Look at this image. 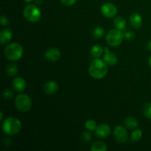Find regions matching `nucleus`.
<instances>
[{
  "label": "nucleus",
  "instance_id": "obj_34",
  "mask_svg": "<svg viewBox=\"0 0 151 151\" xmlns=\"http://www.w3.org/2000/svg\"><path fill=\"white\" fill-rule=\"evenodd\" d=\"M148 62H149V65H150V68H151V55H150V57L149 58Z\"/></svg>",
  "mask_w": 151,
  "mask_h": 151
},
{
  "label": "nucleus",
  "instance_id": "obj_28",
  "mask_svg": "<svg viewBox=\"0 0 151 151\" xmlns=\"http://www.w3.org/2000/svg\"><path fill=\"white\" fill-rule=\"evenodd\" d=\"M0 22H1V24L2 26H7L9 23L8 19L7 18V16H4V15H1V18H0Z\"/></svg>",
  "mask_w": 151,
  "mask_h": 151
},
{
  "label": "nucleus",
  "instance_id": "obj_26",
  "mask_svg": "<svg viewBox=\"0 0 151 151\" xmlns=\"http://www.w3.org/2000/svg\"><path fill=\"white\" fill-rule=\"evenodd\" d=\"M13 94L11 90L10 89H6L4 90V92H3V97H4L5 100H10V99L13 98Z\"/></svg>",
  "mask_w": 151,
  "mask_h": 151
},
{
  "label": "nucleus",
  "instance_id": "obj_10",
  "mask_svg": "<svg viewBox=\"0 0 151 151\" xmlns=\"http://www.w3.org/2000/svg\"><path fill=\"white\" fill-rule=\"evenodd\" d=\"M60 52L58 49L57 48H50L46 50L44 53V57L49 61L54 62L56 60H59L60 58Z\"/></svg>",
  "mask_w": 151,
  "mask_h": 151
},
{
  "label": "nucleus",
  "instance_id": "obj_5",
  "mask_svg": "<svg viewBox=\"0 0 151 151\" xmlns=\"http://www.w3.org/2000/svg\"><path fill=\"white\" fill-rule=\"evenodd\" d=\"M24 17L29 22L35 23L38 22L41 17V10L35 4H28L23 12Z\"/></svg>",
  "mask_w": 151,
  "mask_h": 151
},
{
  "label": "nucleus",
  "instance_id": "obj_8",
  "mask_svg": "<svg viewBox=\"0 0 151 151\" xmlns=\"http://www.w3.org/2000/svg\"><path fill=\"white\" fill-rule=\"evenodd\" d=\"M114 136L119 143H125L128 139V134L126 129L122 125H117L114 130Z\"/></svg>",
  "mask_w": 151,
  "mask_h": 151
},
{
  "label": "nucleus",
  "instance_id": "obj_35",
  "mask_svg": "<svg viewBox=\"0 0 151 151\" xmlns=\"http://www.w3.org/2000/svg\"><path fill=\"white\" fill-rule=\"evenodd\" d=\"M25 1H26V2H30V1H32V0H24Z\"/></svg>",
  "mask_w": 151,
  "mask_h": 151
},
{
  "label": "nucleus",
  "instance_id": "obj_13",
  "mask_svg": "<svg viewBox=\"0 0 151 151\" xmlns=\"http://www.w3.org/2000/svg\"><path fill=\"white\" fill-rule=\"evenodd\" d=\"M12 86L15 91H18V92H22V91H24V89L26 88V81L24 78L18 77L13 81Z\"/></svg>",
  "mask_w": 151,
  "mask_h": 151
},
{
  "label": "nucleus",
  "instance_id": "obj_27",
  "mask_svg": "<svg viewBox=\"0 0 151 151\" xmlns=\"http://www.w3.org/2000/svg\"><path fill=\"white\" fill-rule=\"evenodd\" d=\"M124 37L127 41H132L135 38V34L132 31H128L124 33Z\"/></svg>",
  "mask_w": 151,
  "mask_h": 151
},
{
  "label": "nucleus",
  "instance_id": "obj_7",
  "mask_svg": "<svg viewBox=\"0 0 151 151\" xmlns=\"http://www.w3.org/2000/svg\"><path fill=\"white\" fill-rule=\"evenodd\" d=\"M101 13L103 15V16L111 19V18L114 17L116 15V13H117V7L113 3H105L101 7Z\"/></svg>",
  "mask_w": 151,
  "mask_h": 151
},
{
  "label": "nucleus",
  "instance_id": "obj_1",
  "mask_svg": "<svg viewBox=\"0 0 151 151\" xmlns=\"http://www.w3.org/2000/svg\"><path fill=\"white\" fill-rule=\"evenodd\" d=\"M107 63L103 60L95 58L90 63L88 72L90 75L94 79H102L106 76L108 73Z\"/></svg>",
  "mask_w": 151,
  "mask_h": 151
},
{
  "label": "nucleus",
  "instance_id": "obj_18",
  "mask_svg": "<svg viewBox=\"0 0 151 151\" xmlns=\"http://www.w3.org/2000/svg\"><path fill=\"white\" fill-rule=\"evenodd\" d=\"M103 54V48L101 46L96 44L91 49V55L94 58H99Z\"/></svg>",
  "mask_w": 151,
  "mask_h": 151
},
{
  "label": "nucleus",
  "instance_id": "obj_9",
  "mask_svg": "<svg viewBox=\"0 0 151 151\" xmlns=\"http://www.w3.org/2000/svg\"><path fill=\"white\" fill-rule=\"evenodd\" d=\"M103 60L109 66H115L118 62V58L114 52H111L109 47L103 48Z\"/></svg>",
  "mask_w": 151,
  "mask_h": 151
},
{
  "label": "nucleus",
  "instance_id": "obj_11",
  "mask_svg": "<svg viewBox=\"0 0 151 151\" xmlns=\"http://www.w3.org/2000/svg\"><path fill=\"white\" fill-rule=\"evenodd\" d=\"M111 128L109 125L101 124L98 125L95 129V134L98 138L105 139L110 135Z\"/></svg>",
  "mask_w": 151,
  "mask_h": 151
},
{
  "label": "nucleus",
  "instance_id": "obj_16",
  "mask_svg": "<svg viewBox=\"0 0 151 151\" xmlns=\"http://www.w3.org/2000/svg\"><path fill=\"white\" fill-rule=\"evenodd\" d=\"M125 125L128 129H136L138 127V120L134 116H128L125 120Z\"/></svg>",
  "mask_w": 151,
  "mask_h": 151
},
{
  "label": "nucleus",
  "instance_id": "obj_15",
  "mask_svg": "<svg viewBox=\"0 0 151 151\" xmlns=\"http://www.w3.org/2000/svg\"><path fill=\"white\" fill-rule=\"evenodd\" d=\"M44 90L46 94H54L58 90V85L55 81H51L46 83L44 86Z\"/></svg>",
  "mask_w": 151,
  "mask_h": 151
},
{
  "label": "nucleus",
  "instance_id": "obj_20",
  "mask_svg": "<svg viewBox=\"0 0 151 151\" xmlns=\"http://www.w3.org/2000/svg\"><path fill=\"white\" fill-rule=\"evenodd\" d=\"M18 72V66L16 63H10L5 69V73L8 76H14Z\"/></svg>",
  "mask_w": 151,
  "mask_h": 151
},
{
  "label": "nucleus",
  "instance_id": "obj_12",
  "mask_svg": "<svg viewBox=\"0 0 151 151\" xmlns=\"http://www.w3.org/2000/svg\"><path fill=\"white\" fill-rule=\"evenodd\" d=\"M130 20V24H131V26L134 29H139L142 27V17L141 15L138 13H134L133 14H131V16L129 18Z\"/></svg>",
  "mask_w": 151,
  "mask_h": 151
},
{
  "label": "nucleus",
  "instance_id": "obj_14",
  "mask_svg": "<svg viewBox=\"0 0 151 151\" xmlns=\"http://www.w3.org/2000/svg\"><path fill=\"white\" fill-rule=\"evenodd\" d=\"M13 34L12 32L7 28H4L1 29V33H0V42L2 45L8 44L11 40Z\"/></svg>",
  "mask_w": 151,
  "mask_h": 151
},
{
  "label": "nucleus",
  "instance_id": "obj_30",
  "mask_svg": "<svg viewBox=\"0 0 151 151\" xmlns=\"http://www.w3.org/2000/svg\"><path fill=\"white\" fill-rule=\"evenodd\" d=\"M4 144L5 145V146H9L10 144H11V140L9 138L4 139Z\"/></svg>",
  "mask_w": 151,
  "mask_h": 151
},
{
  "label": "nucleus",
  "instance_id": "obj_24",
  "mask_svg": "<svg viewBox=\"0 0 151 151\" xmlns=\"http://www.w3.org/2000/svg\"><path fill=\"white\" fill-rule=\"evenodd\" d=\"M85 126L88 131H95L97 125V124H96V122L94 120V119H88V120L86 122Z\"/></svg>",
  "mask_w": 151,
  "mask_h": 151
},
{
  "label": "nucleus",
  "instance_id": "obj_17",
  "mask_svg": "<svg viewBox=\"0 0 151 151\" xmlns=\"http://www.w3.org/2000/svg\"><path fill=\"white\" fill-rule=\"evenodd\" d=\"M114 27L120 30H124L126 27V21L122 16H117L114 21Z\"/></svg>",
  "mask_w": 151,
  "mask_h": 151
},
{
  "label": "nucleus",
  "instance_id": "obj_33",
  "mask_svg": "<svg viewBox=\"0 0 151 151\" xmlns=\"http://www.w3.org/2000/svg\"><path fill=\"white\" fill-rule=\"evenodd\" d=\"M41 2H42V1H41V0H36V3L38 4H41Z\"/></svg>",
  "mask_w": 151,
  "mask_h": 151
},
{
  "label": "nucleus",
  "instance_id": "obj_31",
  "mask_svg": "<svg viewBox=\"0 0 151 151\" xmlns=\"http://www.w3.org/2000/svg\"><path fill=\"white\" fill-rule=\"evenodd\" d=\"M147 49H148V50H150V51H151V41H148V43H147Z\"/></svg>",
  "mask_w": 151,
  "mask_h": 151
},
{
  "label": "nucleus",
  "instance_id": "obj_22",
  "mask_svg": "<svg viewBox=\"0 0 151 151\" xmlns=\"http://www.w3.org/2000/svg\"><path fill=\"white\" fill-rule=\"evenodd\" d=\"M142 137V131L141 129H136L133 131L131 136V139L132 142H138Z\"/></svg>",
  "mask_w": 151,
  "mask_h": 151
},
{
  "label": "nucleus",
  "instance_id": "obj_23",
  "mask_svg": "<svg viewBox=\"0 0 151 151\" xmlns=\"http://www.w3.org/2000/svg\"><path fill=\"white\" fill-rule=\"evenodd\" d=\"M143 113L147 119H151V103H146L143 106Z\"/></svg>",
  "mask_w": 151,
  "mask_h": 151
},
{
  "label": "nucleus",
  "instance_id": "obj_4",
  "mask_svg": "<svg viewBox=\"0 0 151 151\" xmlns=\"http://www.w3.org/2000/svg\"><path fill=\"white\" fill-rule=\"evenodd\" d=\"M124 33L122 30L116 28L112 29L108 32L106 35V41L111 47H116L120 45L124 39Z\"/></svg>",
  "mask_w": 151,
  "mask_h": 151
},
{
  "label": "nucleus",
  "instance_id": "obj_29",
  "mask_svg": "<svg viewBox=\"0 0 151 151\" xmlns=\"http://www.w3.org/2000/svg\"><path fill=\"white\" fill-rule=\"evenodd\" d=\"M77 0H60L61 3L66 6H72L75 4Z\"/></svg>",
  "mask_w": 151,
  "mask_h": 151
},
{
  "label": "nucleus",
  "instance_id": "obj_3",
  "mask_svg": "<svg viewBox=\"0 0 151 151\" xmlns=\"http://www.w3.org/2000/svg\"><path fill=\"white\" fill-rule=\"evenodd\" d=\"M22 129V123L20 120L15 117H8L3 122L2 131L5 134L14 136Z\"/></svg>",
  "mask_w": 151,
  "mask_h": 151
},
{
  "label": "nucleus",
  "instance_id": "obj_21",
  "mask_svg": "<svg viewBox=\"0 0 151 151\" xmlns=\"http://www.w3.org/2000/svg\"><path fill=\"white\" fill-rule=\"evenodd\" d=\"M105 35V29L102 27H96L92 32V35L95 39H100Z\"/></svg>",
  "mask_w": 151,
  "mask_h": 151
},
{
  "label": "nucleus",
  "instance_id": "obj_19",
  "mask_svg": "<svg viewBox=\"0 0 151 151\" xmlns=\"http://www.w3.org/2000/svg\"><path fill=\"white\" fill-rule=\"evenodd\" d=\"M107 150V145L104 142L100 141L95 142L91 146V150L92 151H106Z\"/></svg>",
  "mask_w": 151,
  "mask_h": 151
},
{
  "label": "nucleus",
  "instance_id": "obj_32",
  "mask_svg": "<svg viewBox=\"0 0 151 151\" xmlns=\"http://www.w3.org/2000/svg\"><path fill=\"white\" fill-rule=\"evenodd\" d=\"M3 119V112L1 111V113H0V120L2 121Z\"/></svg>",
  "mask_w": 151,
  "mask_h": 151
},
{
  "label": "nucleus",
  "instance_id": "obj_6",
  "mask_svg": "<svg viewBox=\"0 0 151 151\" xmlns=\"http://www.w3.org/2000/svg\"><path fill=\"white\" fill-rule=\"evenodd\" d=\"M15 105L16 109L22 112H27L32 106V100L30 97L25 94H20L15 99Z\"/></svg>",
  "mask_w": 151,
  "mask_h": 151
},
{
  "label": "nucleus",
  "instance_id": "obj_2",
  "mask_svg": "<svg viewBox=\"0 0 151 151\" xmlns=\"http://www.w3.org/2000/svg\"><path fill=\"white\" fill-rule=\"evenodd\" d=\"M24 50L19 43L13 42L6 46L4 50V56L11 61H16L22 57Z\"/></svg>",
  "mask_w": 151,
  "mask_h": 151
},
{
  "label": "nucleus",
  "instance_id": "obj_25",
  "mask_svg": "<svg viewBox=\"0 0 151 151\" xmlns=\"http://www.w3.org/2000/svg\"><path fill=\"white\" fill-rule=\"evenodd\" d=\"M81 139H82L83 142L88 143L92 139V135L88 131H85V132L82 133V134H81Z\"/></svg>",
  "mask_w": 151,
  "mask_h": 151
}]
</instances>
